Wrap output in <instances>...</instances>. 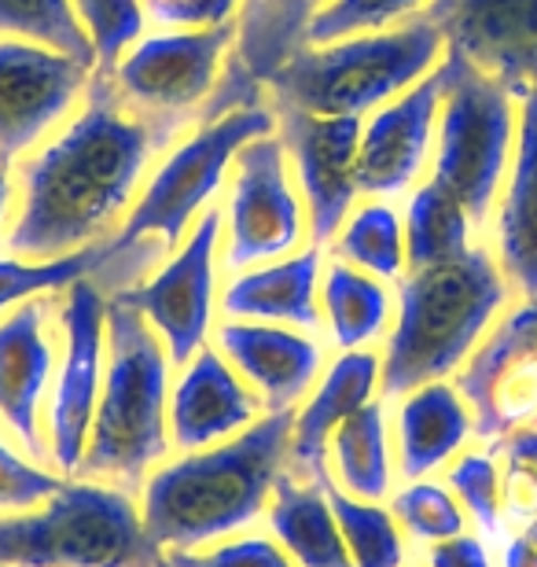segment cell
<instances>
[{
  "label": "cell",
  "instance_id": "3",
  "mask_svg": "<svg viewBox=\"0 0 537 567\" xmlns=\"http://www.w3.org/2000/svg\"><path fill=\"white\" fill-rule=\"evenodd\" d=\"M394 302L380 372L383 399H402L431 380L456 377L512 302V284L500 274L497 255L475 240L450 262L405 269Z\"/></svg>",
  "mask_w": 537,
  "mask_h": 567
},
{
  "label": "cell",
  "instance_id": "37",
  "mask_svg": "<svg viewBox=\"0 0 537 567\" xmlns=\"http://www.w3.org/2000/svg\"><path fill=\"white\" fill-rule=\"evenodd\" d=\"M431 0H331V4L310 22L306 44H331L358 33L394 30L413 16H424Z\"/></svg>",
  "mask_w": 537,
  "mask_h": 567
},
{
  "label": "cell",
  "instance_id": "33",
  "mask_svg": "<svg viewBox=\"0 0 537 567\" xmlns=\"http://www.w3.org/2000/svg\"><path fill=\"white\" fill-rule=\"evenodd\" d=\"M107 266V240L82 247L63 258H44V262H27V258H0V313L11 306H22L41 295L66 291L71 284L96 277Z\"/></svg>",
  "mask_w": 537,
  "mask_h": 567
},
{
  "label": "cell",
  "instance_id": "44",
  "mask_svg": "<svg viewBox=\"0 0 537 567\" xmlns=\"http://www.w3.org/2000/svg\"><path fill=\"white\" fill-rule=\"evenodd\" d=\"M11 196H16V181H11V166L0 158V225H4L11 210Z\"/></svg>",
  "mask_w": 537,
  "mask_h": 567
},
{
  "label": "cell",
  "instance_id": "1",
  "mask_svg": "<svg viewBox=\"0 0 537 567\" xmlns=\"http://www.w3.org/2000/svg\"><path fill=\"white\" fill-rule=\"evenodd\" d=\"M166 147L163 133L125 104L114 78L93 71L78 115L22 158L8 255L44 262L111 240Z\"/></svg>",
  "mask_w": 537,
  "mask_h": 567
},
{
  "label": "cell",
  "instance_id": "15",
  "mask_svg": "<svg viewBox=\"0 0 537 567\" xmlns=\"http://www.w3.org/2000/svg\"><path fill=\"white\" fill-rule=\"evenodd\" d=\"M85 63L22 38H0V158L27 155L89 89Z\"/></svg>",
  "mask_w": 537,
  "mask_h": 567
},
{
  "label": "cell",
  "instance_id": "21",
  "mask_svg": "<svg viewBox=\"0 0 537 567\" xmlns=\"http://www.w3.org/2000/svg\"><path fill=\"white\" fill-rule=\"evenodd\" d=\"M52 302L30 299L0 321V421L33 461H49L41 405L55 377V347L49 336Z\"/></svg>",
  "mask_w": 537,
  "mask_h": 567
},
{
  "label": "cell",
  "instance_id": "31",
  "mask_svg": "<svg viewBox=\"0 0 537 567\" xmlns=\"http://www.w3.org/2000/svg\"><path fill=\"white\" fill-rule=\"evenodd\" d=\"M324 494L353 567H405V535L391 508L347 494L335 480L324 483Z\"/></svg>",
  "mask_w": 537,
  "mask_h": 567
},
{
  "label": "cell",
  "instance_id": "5",
  "mask_svg": "<svg viewBox=\"0 0 537 567\" xmlns=\"http://www.w3.org/2000/svg\"><path fill=\"white\" fill-rule=\"evenodd\" d=\"M445 41L431 19L416 16L394 30L358 33L331 44H302L269 78L272 107L313 115H372L442 63Z\"/></svg>",
  "mask_w": 537,
  "mask_h": 567
},
{
  "label": "cell",
  "instance_id": "18",
  "mask_svg": "<svg viewBox=\"0 0 537 567\" xmlns=\"http://www.w3.org/2000/svg\"><path fill=\"white\" fill-rule=\"evenodd\" d=\"M438 115H442L438 66L427 78H420L413 89H405L397 100H391V104L375 107L361 130L358 163H353L358 192L372 199H391L413 188L427 166Z\"/></svg>",
  "mask_w": 537,
  "mask_h": 567
},
{
  "label": "cell",
  "instance_id": "8",
  "mask_svg": "<svg viewBox=\"0 0 537 567\" xmlns=\"http://www.w3.org/2000/svg\"><path fill=\"white\" fill-rule=\"evenodd\" d=\"M442 115L434 130L431 181L464 203L475 233L494 221L516 152L519 107L505 85L472 66L461 52H445Z\"/></svg>",
  "mask_w": 537,
  "mask_h": 567
},
{
  "label": "cell",
  "instance_id": "38",
  "mask_svg": "<svg viewBox=\"0 0 537 567\" xmlns=\"http://www.w3.org/2000/svg\"><path fill=\"white\" fill-rule=\"evenodd\" d=\"M166 567H295L272 535H236L207 549H169Z\"/></svg>",
  "mask_w": 537,
  "mask_h": 567
},
{
  "label": "cell",
  "instance_id": "13",
  "mask_svg": "<svg viewBox=\"0 0 537 567\" xmlns=\"http://www.w3.org/2000/svg\"><path fill=\"white\" fill-rule=\"evenodd\" d=\"M475 421V439L497 446L523 424L537 421V299H519L512 313L453 377Z\"/></svg>",
  "mask_w": 537,
  "mask_h": 567
},
{
  "label": "cell",
  "instance_id": "34",
  "mask_svg": "<svg viewBox=\"0 0 537 567\" xmlns=\"http://www.w3.org/2000/svg\"><path fill=\"white\" fill-rule=\"evenodd\" d=\"M445 486L461 502L464 516L486 542H505V497H500L497 450H464L445 472Z\"/></svg>",
  "mask_w": 537,
  "mask_h": 567
},
{
  "label": "cell",
  "instance_id": "42",
  "mask_svg": "<svg viewBox=\"0 0 537 567\" xmlns=\"http://www.w3.org/2000/svg\"><path fill=\"white\" fill-rule=\"evenodd\" d=\"M494 450L500 453V457H505V464H516V468L530 472L534 480H537V421L516 427L512 435L500 439Z\"/></svg>",
  "mask_w": 537,
  "mask_h": 567
},
{
  "label": "cell",
  "instance_id": "47",
  "mask_svg": "<svg viewBox=\"0 0 537 567\" xmlns=\"http://www.w3.org/2000/svg\"><path fill=\"white\" fill-rule=\"evenodd\" d=\"M413 567H424V564H413Z\"/></svg>",
  "mask_w": 537,
  "mask_h": 567
},
{
  "label": "cell",
  "instance_id": "25",
  "mask_svg": "<svg viewBox=\"0 0 537 567\" xmlns=\"http://www.w3.org/2000/svg\"><path fill=\"white\" fill-rule=\"evenodd\" d=\"M391 431L397 475L409 483L427 480L461 457L475 439V421L453 380H431L397 399Z\"/></svg>",
  "mask_w": 537,
  "mask_h": 567
},
{
  "label": "cell",
  "instance_id": "9",
  "mask_svg": "<svg viewBox=\"0 0 537 567\" xmlns=\"http://www.w3.org/2000/svg\"><path fill=\"white\" fill-rule=\"evenodd\" d=\"M236 41V19L203 30H163L144 33L111 78L166 144L177 141L180 130L199 126V115L221 82L225 60Z\"/></svg>",
  "mask_w": 537,
  "mask_h": 567
},
{
  "label": "cell",
  "instance_id": "17",
  "mask_svg": "<svg viewBox=\"0 0 537 567\" xmlns=\"http://www.w3.org/2000/svg\"><path fill=\"white\" fill-rule=\"evenodd\" d=\"M328 4L331 0H244L236 11L233 52L199 122H210L233 107L261 104L269 78L302 49L310 22Z\"/></svg>",
  "mask_w": 537,
  "mask_h": 567
},
{
  "label": "cell",
  "instance_id": "10",
  "mask_svg": "<svg viewBox=\"0 0 537 567\" xmlns=\"http://www.w3.org/2000/svg\"><path fill=\"white\" fill-rule=\"evenodd\" d=\"M236 174L228 181L221 258L225 274L277 262L302 251L310 218L299 185L291 181V158L277 133L255 137L233 158Z\"/></svg>",
  "mask_w": 537,
  "mask_h": 567
},
{
  "label": "cell",
  "instance_id": "30",
  "mask_svg": "<svg viewBox=\"0 0 537 567\" xmlns=\"http://www.w3.org/2000/svg\"><path fill=\"white\" fill-rule=\"evenodd\" d=\"M331 255L350 262L353 269L380 280H402L405 277V221L394 210L391 199H369L358 210H350V218L342 221V229L331 240Z\"/></svg>",
  "mask_w": 537,
  "mask_h": 567
},
{
  "label": "cell",
  "instance_id": "11",
  "mask_svg": "<svg viewBox=\"0 0 537 567\" xmlns=\"http://www.w3.org/2000/svg\"><path fill=\"white\" fill-rule=\"evenodd\" d=\"M225 210L210 207L192 225L185 244L166 258L155 277L133 288H118L111 299L133 306L155 336L163 339L174 369H185L192 358L207 347L217 317V258H221Z\"/></svg>",
  "mask_w": 537,
  "mask_h": 567
},
{
  "label": "cell",
  "instance_id": "36",
  "mask_svg": "<svg viewBox=\"0 0 537 567\" xmlns=\"http://www.w3.org/2000/svg\"><path fill=\"white\" fill-rule=\"evenodd\" d=\"M85 38L93 41L96 71H114L122 55L144 38L147 11L141 0H71Z\"/></svg>",
  "mask_w": 537,
  "mask_h": 567
},
{
  "label": "cell",
  "instance_id": "2",
  "mask_svg": "<svg viewBox=\"0 0 537 567\" xmlns=\"http://www.w3.org/2000/svg\"><path fill=\"white\" fill-rule=\"evenodd\" d=\"M295 410L261 413L244 435L163 461L141 486V519L158 549H203L269 513L288 472Z\"/></svg>",
  "mask_w": 537,
  "mask_h": 567
},
{
  "label": "cell",
  "instance_id": "27",
  "mask_svg": "<svg viewBox=\"0 0 537 567\" xmlns=\"http://www.w3.org/2000/svg\"><path fill=\"white\" fill-rule=\"evenodd\" d=\"M394 295L386 280L369 277L350 262L331 255L321 274V313L328 321L331 343L339 350H372V343L391 332Z\"/></svg>",
  "mask_w": 537,
  "mask_h": 567
},
{
  "label": "cell",
  "instance_id": "32",
  "mask_svg": "<svg viewBox=\"0 0 537 567\" xmlns=\"http://www.w3.org/2000/svg\"><path fill=\"white\" fill-rule=\"evenodd\" d=\"M0 38L44 44L96 71L93 41L85 38L71 0H0Z\"/></svg>",
  "mask_w": 537,
  "mask_h": 567
},
{
  "label": "cell",
  "instance_id": "6",
  "mask_svg": "<svg viewBox=\"0 0 537 567\" xmlns=\"http://www.w3.org/2000/svg\"><path fill=\"white\" fill-rule=\"evenodd\" d=\"M141 502L125 486L66 475L49 502L0 513V567H158Z\"/></svg>",
  "mask_w": 537,
  "mask_h": 567
},
{
  "label": "cell",
  "instance_id": "20",
  "mask_svg": "<svg viewBox=\"0 0 537 567\" xmlns=\"http://www.w3.org/2000/svg\"><path fill=\"white\" fill-rule=\"evenodd\" d=\"M266 413L247 380L217 347H203L169 388V446L180 453L228 442Z\"/></svg>",
  "mask_w": 537,
  "mask_h": 567
},
{
  "label": "cell",
  "instance_id": "26",
  "mask_svg": "<svg viewBox=\"0 0 537 567\" xmlns=\"http://www.w3.org/2000/svg\"><path fill=\"white\" fill-rule=\"evenodd\" d=\"M266 516L269 535L280 542L295 567H353L321 483L299 480L288 468L277 480Z\"/></svg>",
  "mask_w": 537,
  "mask_h": 567
},
{
  "label": "cell",
  "instance_id": "7",
  "mask_svg": "<svg viewBox=\"0 0 537 567\" xmlns=\"http://www.w3.org/2000/svg\"><path fill=\"white\" fill-rule=\"evenodd\" d=\"M269 133H277V107H269L266 100L199 122L196 133L169 147L155 174L144 181L133 210L107 240V266L147 240H158V251L174 255L192 225L214 207V196L225 188L228 166L239 147Z\"/></svg>",
  "mask_w": 537,
  "mask_h": 567
},
{
  "label": "cell",
  "instance_id": "16",
  "mask_svg": "<svg viewBox=\"0 0 537 567\" xmlns=\"http://www.w3.org/2000/svg\"><path fill=\"white\" fill-rule=\"evenodd\" d=\"M424 19L438 27L445 52H461L516 104L537 89V0H431Z\"/></svg>",
  "mask_w": 537,
  "mask_h": 567
},
{
  "label": "cell",
  "instance_id": "29",
  "mask_svg": "<svg viewBox=\"0 0 537 567\" xmlns=\"http://www.w3.org/2000/svg\"><path fill=\"white\" fill-rule=\"evenodd\" d=\"M405 266L424 269L450 262V258L464 255L475 240V225L467 218L464 203L445 192L438 181H424L405 207Z\"/></svg>",
  "mask_w": 537,
  "mask_h": 567
},
{
  "label": "cell",
  "instance_id": "19",
  "mask_svg": "<svg viewBox=\"0 0 537 567\" xmlns=\"http://www.w3.org/2000/svg\"><path fill=\"white\" fill-rule=\"evenodd\" d=\"M214 347L247 388L258 394L266 413L299 410L302 399H310L317 377L324 365V343L313 332L261 321H225L214 324Z\"/></svg>",
  "mask_w": 537,
  "mask_h": 567
},
{
  "label": "cell",
  "instance_id": "12",
  "mask_svg": "<svg viewBox=\"0 0 537 567\" xmlns=\"http://www.w3.org/2000/svg\"><path fill=\"white\" fill-rule=\"evenodd\" d=\"M60 332L63 358L55 361L44 410V446L60 475H78L107 365V299L93 277L66 288L60 302Z\"/></svg>",
  "mask_w": 537,
  "mask_h": 567
},
{
  "label": "cell",
  "instance_id": "41",
  "mask_svg": "<svg viewBox=\"0 0 537 567\" xmlns=\"http://www.w3.org/2000/svg\"><path fill=\"white\" fill-rule=\"evenodd\" d=\"M424 567H494V557H489V546L483 535H456L445 542H434L427 546Z\"/></svg>",
  "mask_w": 537,
  "mask_h": 567
},
{
  "label": "cell",
  "instance_id": "43",
  "mask_svg": "<svg viewBox=\"0 0 537 567\" xmlns=\"http://www.w3.org/2000/svg\"><path fill=\"white\" fill-rule=\"evenodd\" d=\"M500 567H537V549L523 535H508L500 542Z\"/></svg>",
  "mask_w": 537,
  "mask_h": 567
},
{
  "label": "cell",
  "instance_id": "14",
  "mask_svg": "<svg viewBox=\"0 0 537 567\" xmlns=\"http://www.w3.org/2000/svg\"><path fill=\"white\" fill-rule=\"evenodd\" d=\"M364 118L358 115H313L299 107H277V137L291 158L295 185L302 192L310 244L328 247L350 218L358 199V163Z\"/></svg>",
  "mask_w": 537,
  "mask_h": 567
},
{
  "label": "cell",
  "instance_id": "22",
  "mask_svg": "<svg viewBox=\"0 0 537 567\" xmlns=\"http://www.w3.org/2000/svg\"><path fill=\"white\" fill-rule=\"evenodd\" d=\"M380 372H383V354H375V350H342L328 365L324 377L317 380V388L302 402V410H295V424H291L288 468L299 480L321 486L331 480L328 475L331 435L353 413L375 402V394H380Z\"/></svg>",
  "mask_w": 537,
  "mask_h": 567
},
{
  "label": "cell",
  "instance_id": "35",
  "mask_svg": "<svg viewBox=\"0 0 537 567\" xmlns=\"http://www.w3.org/2000/svg\"><path fill=\"white\" fill-rule=\"evenodd\" d=\"M391 513L402 527L405 538L420 542V546H434V542L456 538L467 530V516L461 502L445 483L434 480H409L391 494Z\"/></svg>",
  "mask_w": 537,
  "mask_h": 567
},
{
  "label": "cell",
  "instance_id": "40",
  "mask_svg": "<svg viewBox=\"0 0 537 567\" xmlns=\"http://www.w3.org/2000/svg\"><path fill=\"white\" fill-rule=\"evenodd\" d=\"M147 19L166 30H203L233 22L244 0H141Z\"/></svg>",
  "mask_w": 537,
  "mask_h": 567
},
{
  "label": "cell",
  "instance_id": "24",
  "mask_svg": "<svg viewBox=\"0 0 537 567\" xmlns=\"http://www.w3.org/2000/svg\"><path fill=\"white\" fill-rule=\"evenodd\" d=\"M494 255L519 299H537V89L519 100V130L494 210Z\"/></svg>",
  "mask_w": 537,
  "mask_h": 567
},
{
  "label": "cell",
  "instance_id": "28",
  "mask_svg": "<svg viewBox=\"0 0 537 567\" xmlns=\"http://www.w3.org/2000/svg\"><path fill=\"white\" fill-rule=\"evenodd\" d=\"M331 480L353 497L364 502H383L386 494H394V431H391V410L386 399L369 402L358 410L347 424L331 435Z\"/></svg>",
  "mask_w": 537,
  "mask_h": 567
},
{
  "label": "cell",
  "instance_id": "45",
  "mask_svg": "<svg viewBox=\"0 0 537 567\" xmlns=\"http://www.w3.org/2000/svg\"><path fill=\"white\" fill-rule=\"evenodd\" d=\"M519 535H523V538H527V542H530V546L537 549V516L530 519V524H527V527H519Z\"/></svg>",
  "mask_w": 537,
  "mask_h": 567
},
{
  "label": "cell",
  "instance_id": "4",
  "mask_svg": "<svg viewBox=\"0 0 537 567\" xmlns=\"http://www.w3.org/2000/svg\"><path fill=\"white\" fill-rule=\"evenodd\" d=\"M169 361L163 339L133 306L107 299V365L100 388L82 480L144 486L169 457Z\"/></svg>",
  "mask_w": 537,
  "mask_h": 567
},
{
  "label": "cell",
  "instance_id": "39",
  "mask_svg": "<svg viewBox=\"0 0 537 567\" xmlns=\"http://www.w3.org/2000/svg\"><path fill=\"white\" fill-rule=\"evenodd\" d=\"M66 475L41 468L33 457L0 439V513H27V508L49 502L60 491Z\"/></svg>",
  "mask_w": 537,
  "mask_h": 567
},
{
  "label": "cell",
  "instance_id": "23",
  "mask_svg": "<svg viewBox=\"0 0 537 567\" xmlns=\"http://www.w3.org/2000/svg\"><path fill=\"white\" fill-rule=\"evenodd\" d=\"M321 274H324V247H302L277 262L228 274L217 295V310L233 321H261L321 332Z\"/></svg>",
  "mask_w": 537,
  "mask_h": 567
},
{
  "label": "cell",
  "instance_id": "46",
  "mask_svg": "<svg viewBox=\"0 0 537 567\" xmlns=\"http://www.w3.org/2000/svg\"><path fill=\"white\" fill-rule=\"evenodd\" d=\"M158 567H166V560H158Z\"/></svg>",
  "mask_w": 537,
  "mask_h": 567
}]
</instances>
